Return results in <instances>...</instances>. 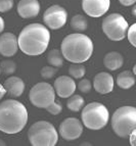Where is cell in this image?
<instances>
[{
	"label": "cell",
	"instance_id": "cell-33",
	"mask_svg": "<svg viewBox=\"0 0 136 146\" xmlns=\"http://www.w3.org/2000/svg\"><path fill=\"white\" fill-rule=\"evenodd\" d=\"M132 15H133V17H136V6H133V8H132Z\"/></svg>",
	"mask_w": 136,
	"mask_h": 146
},
{
	"label": "cell",
	"instance_id": "cell-36",
	"mask_svg": "<svg viewBox=\"0 0 136 146\" xmlns=\"http://www.w3.org/2000/svg\"><path fill=\"white\" fill-rule=\"evenodd\" d=\"M0 74H1V70H0Z\"/></svg>",
	"mask_w": 136,
	"mask_h": 146
},
{
	"label": "cell",
	"instance_id": "cell-2",
	"mask_svg": "<svg viewBox=\"0 0 136 146\" xmlns=\"http://www.w3.org/2000/svg\"><path fill=\"white\" fill-rule=\"evenodd\" d=\"M28 122L27 108L15 99H6L0 103V131L5 134H17Z\"/></svg>",
	"mask_w": 136,
	"mask_h": 146
},
{
	"label": "cell",
	"instance_id": "cell-7",
	"mask_svg": "<svg viewBox=\"0 0 136 146\" xmlns=\"http://www.w3.org/2000/svg\"><path fill=\"white\" fill-rule=\"evenodd\" d=\"M128 23L120 13H112L102 21V31L112 41H121L126 37Z\"/></svg>",
	"mask_w": 136,
	"mask_h": 146
},
{
	"label": "cell",
	"instance_id": "cell-4",
	"mask_svg": "<svg viewBox=\"0 0 136 146\" xmlns=\"http://www.w3.org/2000/svg\"><path fill=\"white\" fill-rule=\"evenodd\" d=\"M28 139L33 146H54L58 141V133L51 123L39 121L30 127Z\"/></svg>",
	"mask_w": 136,
	"mask_h": 146
},
{
	"label": "cell",
	"instance_id": "cell-16",
	"mask_svg": "<svg viewBox=\"0 0 136 146\" xmlns=\"http://www.w3.org/2000/svg\"><path fill=\"white\" fill-rule=\"evenodd\" d=\"M25 82L19 78L12 76L5 80L4 82V88L6 92L11 96V97H19L25 91Z\"/></svg>",
	"mask_w": 136,
	"mask_h": 146
},
{
	"label": "cell",
	"instance_id": "cell-34",
	"mask_svg": "<svg viewBox=\"0 0 136 146\" xmlns=\"http://www.w3.org/2000/svg\"><path fill=\"white\" fill-rule=\"evenodd\" d=\"M4 145H6L5 141H3L2 139H0V146H4Z\"/></svg>",
	"mask_w": 136,
	"mask_h": 146
},
{
	"label": "cell",
	"instance_id": "cell-14",
	"mask_svg": "<svg viewBox=\"0 0 136 146\" xmlns=\"http://www.w3.org/2000/svg\"><path fill=\"white\" fill-rule=\"evenodd\" d=\"M115 81L113 76L107 72H101L94 76L93 87L95 91L100 94H107L114 90Z\"/></svg>",
	"mask_w": 136,
	"mask_h": 146
},
{
	"label": "cell",
	"instance_id": "cell-3",
	"mask_svg": "<svg viewBox=\"0 0 136 146\" xmlns=\"http://www.w3.org/2000/svg\"><path fill=\"white\" fill-rule=\"evenodd\" d=\"M61 52L63 58L72 63L87 61L93 53V42L89 37L81 33L70 34L61 44Z\"/></svg>",
	"mask_w": 136,
	"mask_h": 146
},
{
	"label": "cell",
	"instance_id": "cell-11",
	"mask_svg": "<svg viewBox=\"0 0 136 146\" xmlns=\"http://www.w3.org/2000/svg\"><path fill=\"white\" fill-rule=\"evenodd\" d=\"M82 8L88 17H102L109 10V0H82Z\"/></svg>",
	"mask_w": 136,
	"mask_h": 146
},
{
	"label": "cell",
	"instance_id": "cell-15",
	"mask_svg": "<svg viewBox=\"0 0 136 146\" xmlns=\"http://www.w3.org/2000/svg\"><path fill=\"white\" fill-rule=\"evenodd\" d=\"M38 0H19L17 3V13L23 19L36 17L40 12Z\"/></svg>",
	"mask_w": 136,
	"mask_h": 146
},
{
	"label": "cell",
	"instance_id": "cell-9",
	"mask_svg": "<svg viewBox=\"0 0 136 146\" xmlns=\"http://www.w3.org/2000/svg\"><path fill=\"white\" fill-rule=\"evenodd\" d=\"M68 20V12L63 6L54 4L48 7L43 13V22L45 27L51 30H58L63 28Z\"/></svg>",
	"mask_w": 136,
	"mask_h": 146
},
{
	"label": "cell",
	"instance_id": "cell-21",
	"mask_svg": "<svg viewBox=\"0 0 136 146\" xmlns=\"http://www.w3.org/2000/svg\"><path fill=\"white\" fill-rule=\"evenodd\" d=\"M71 27L77 32H84L88 29V21L84 15H76L71 20Z\"/></svg>",
	"mask_w": 136,
	"mask_h": 146
},
{
	"label": "cell",
	"instance_id": "cell-20",
	"mask_svg": "<svg viewBox=\"0 0 136 146\" xmlns=\"http://www.w3.org/2000/svg\"><path fill=\"white\" fill-rule=\"evenodd\" d=\"M68 98L69 99L67 101V106L71 111H80L85 104V100L80 95H71Z\"/></svg>",
	"mask_w": 136,
	"mask_h": 146
},
{
	"label": "cell",
	"instance_id": "cell-29",
	"mask_svg": "<svg viewBox=\"0 0 136 146\" xmlns=\"http://www.w3.org/2000/svg\"><path fill=\"white\" fill-rule=\"evenodd\" d=\"M119 2L124 6H131L135 4L136 0H119Z\"/></svg>",
	"mask_w": 136,
	"mask_h": 146
},
{
	"label": "cell",
	"instance_id": "cell-27",
	"mask_svg": "<svg viewBox=\"0 0 136 146\" xmlns=\"http://www.w3.org/2000/svg\"><path fill=\"white\" fill-rule=\"evenodd\" d=\"M78 89L83 93H89L92 89V84L88 79H82L78 83Z\"/></svg>",
	"mask_w": 136,
	"mask_h": 146
},
{
	"label": "cell",
	"instance_id": "cell-35",
	"mask_svg": "<svg viewBox=\"0 0 136 146\" xmlns=\"http://www.w3.org/2000/svg\"><path fill=\"white\" fill-rule=\"evenodd\" d=\"M132 73H133L134 75H136V64L133 66V72H132Z\"/></svg>",
	"mask_w": 136,
	"mask_h": 146
},
{
	"label": "cell",
	"instance_id": "cell-10",
	"mask_svg": "<svg viewBox=\"0 0 136 146\" xmlns=\"http://www.w3.org/2000/svg\"><path fill=\"white\" fill-rule=\"evenodd\" d=\"M58 133L67 141H73L82 135L83 124L77 117H68L59 124Z\"/></svg>",
	"mask_w": 136,
	"mask_h": 146
},
{
	"label": "cell",
	"instance_id": "cell-30",
	"mask_svg": "<svg viewBox=\"0 0 136 146\" xmlns=\"http://www.w3.org/2000/svg\"><path fill=\"white\" fill-rule=\"evenodd\" d=\"M135 131H136V129L135 130H133V131L129 134V136H128V138H130V144H131L132 146H134L135 145V136H136V133H135Z\"/></svg>",
	"mask_w": 136,
	"mask_h": 146
},
{
	"label": "cell",
	"instance_id": "cell-5",
	"mask_svg": "<svg viewBox=\"0 0 136 146\" xmlns=\"http://www.w3.org/2000/svg\"><path fill=\"white\" fill-rule=\"evenodd\" d=\"M112 128L115 134L126 138L136 129V108L134 106L119 107L112 117Z\"/></svg>",
	"mask_w": 136,
	"mask_h": 146
},
{
	"label": "cell",
	"instance_id": "cell-24",
	"mask_svg": "<svg viewBox=\"0 0 136 146\" xmlns=\"http://www.w3.org/2000/svg\"><path fill=\"white\" fill-rule=\"evenodd\" d=\"M57 73V68H54L52 66H43L40 72L41 74V77L45 80H49V79L53 78L54 76L56 75Z\"/></svg>",
	"mask_w": 136,
	"mask_h": 146
},
{
	"label": "cell",
	"instance_id": "cell-32",
	"mask_svg": "<svg viewBox=\"0 0 136 146\" xmlns=\"http://www.w3.org/2000/svg\"><path fill=\"white\" fill-rule=\"evenodd\" d=\"M4 20H3L2 17H0V33H2L3 30H4Z\"/></svg>",
	"mask_w": 136,
	"mask_h": 146
},
{
	"label": "cell",
	"instance_id": "cell-13",
	"mask_svg": "<svg viewBox=\"0 0 136 146\" xmlns=\"http://www.w3.org/2000/svg\"><path fill=\"white\" fill-rule=\"evenodd\" d=\"M19 50L17 38L15 34L5 32L0 36V54L5 57L13 56Z\"/></svg>",
	"mask_w": 136,
	"mask_h": 146
},
{
	"label": "cell",
	"instance_id": "cell-26",
	"mask_svg": "<svg viewBox=\"0 0 136 146\" xmlns=\"http://www.w3.org/2000/svg\"><path fill=\"white\" fill-rule=\"evenodd\" d=\"M45 110L52 115H59L63 110V105L61 104V102H57V101H54V102L51 103L49 106H47Z\"/></svg>",
	"mask_w": 136,
	"mask_h": 146
},
{
	"label": "cell",
	"instance_id": "cell-25",
	"mask_svg": "<svg viewBox=\"0 0 136 146\" xmlns=\"http://www.w3.org/2000/svg\"><path fill=\"white\" fill-rule=\"evenodd\" d=\"M126 35L130 44L133 47H136V24H132L130 27H128Z\"/></svg>",
	"mask_w": 136,
	"mask_h": 146
},
{
	"label": "cell",
	"instance_id": "cell-17",
	"mask_svg": "<svg viewBox=\"0 0 136 146\" xmlns=\"http://www.w3.org/2000/svg\"><path fill=\"white\" fill-rule=\"evenodd\" d=\"M124 58L121 53L117 51H111L105 54L103 58V64L109 71H117L123 66Z\"/></svg>",
	"mask_w": 136,
	"mask_h": 146
},
{
	"label": "cell",
	"instance_id": "cell-6",
	"mask_svg": "<svg viewBox=\"0 0 136 146\" xmlns=\"http://www.w3.org/2000/svg\"><path fill=\"white\" fill-rule=\"evenodd\" d=\"M81 119L82 124L87 129L96 131L107 126L109 119V113L102 103L91 102L86 106H83Z\"/></svg>",
	"mask_w": 136,
	"mask_h": 146
},
{
	"label": "cell",
	"instance_id": "cell-12",
	"mask_svg": "<svg viewBox=\"0 0 136 146\" xmlns=\"http://www.w3.org/2000/svg\"><path fill=\"white\" fill-rule=\"evenodd\" d=\"M76 83L69 76H61L54 81V91L61 98H68L76 91Z\"/></svg>",
	"mask_w": 136,
	"mask_h": 146
},
{
	"label": "cell",
	"instance_id": "cell-28",
	"mask_svg": "<svg viewBox=\"0 0 136 146\" xmlns=\"http://www.w3.org/2000/svg\"><path fill=\"white\" fill-rule=\"evenodd\" d=\"M13 7V0H0V12H7Z\"/></svg>",
	"mask_w": 136,
	"mask_h": 146
},
{
	"label": "cell",
	"instance_id": "cell-23",
	"mask_svg": "<svg viewBox=\"0 0 136 146\" xmlns=\"http://www.w3.org/2000/svg\"><path fill=\"white\" fill-rule=\"evenodd\" d=\"M0 70L4 75L10 76L12 74H15L17 71V63L10 59H5L0 63Z\"/></svg>",
	"mask_w": 136,
	"mask_h": 146
},
{
	"label": "cell",
	"instance_id": "cell-19",
	"mask_svg": "<svg viewBox=\"0 0 136 146\" xmlns=\"http://www.w3.org/2000/svg\"><path fill=\"white\" fill-rule=\"evenodd\" d=\"M47 61L50 66H54V68H61L63 66V62H65V58H63L61 50L51 49L47 53Z\"/></svg>",
	"mask_w": 136,
	"mask_h": 146
},
{
	"label": "cell",
	"instance_id": "cell-18",
	"mask_svg": "<svg viewBox=\"0 0 136 146\" xmlns=\"http://www.w3.org/2000/svg\"><path fill=\"white\" fill-rule=\"evenodd\" d=\"M117 85L122 89H129L135 84V75L130 71H124L117 76Z\"/></svg>",
	"mask_w": 136,
	"mask_h": 146
},
{
	"label": "cell",
	"instance_id": "cell-22",
	"mask_svg": "<svg viewBox=\"0 0 136 146\" xmlns=\"http://www.w3.org/2000/svg\"><path fill=\"white\" fill-rule=\"evenodd\" d=\"M69 74L74 79H82L86 74V68L82 63H73L69 66Z\"/></svg>",
	"mask_w": 136,
	"mask_h": 146
},
{
	"label": "cell",
	"instance_id": "cell-1",
	"mask_svg": "<svg viewBox=\"0 0 136 146\" xmlns=\"http://www.w3.org/2000/svg\"><path fill=\"white\" fill-rule=\"evenodd\" d=\"M50 41V33L44 25L34 23L22 30L17 37L19 49L31 56L40 55L46 51Z\"/></svg>",
	"mask_w": 136,
	"mask_h": 146
},
{
	"label": "cell",
	"instance_id": "cell-31",
	"mask_svg": "<svg viewBox=\"0 0 136 146\" xmlns=\"http://www.w3.org/2000/svg\"><path fill=\"white\" fill-rule=\"evenodd\" d=\"M5 93H6V90H5L4 86H3L2 84H0V100L4 97Z\"/></svg>",
	"mask_w": 136,
	"mask_h": 146
},
{
	"label": "cell",
	"instance_id": "cell-8",
	"mask_svg": "<svg viewBox=\"0 0 136 146\" xmlns=\"http://www.w3.org/2000/svg\"><path fill=\"white\" fill-rule=\"evenodd\" d=\"M29 99L34 106L38 108H46L55 101L54 88L46 82L37 83L30 90Z\"/></svg>",
	"mask_w": 136,
	"mask_h": 146
}]
</instances>
